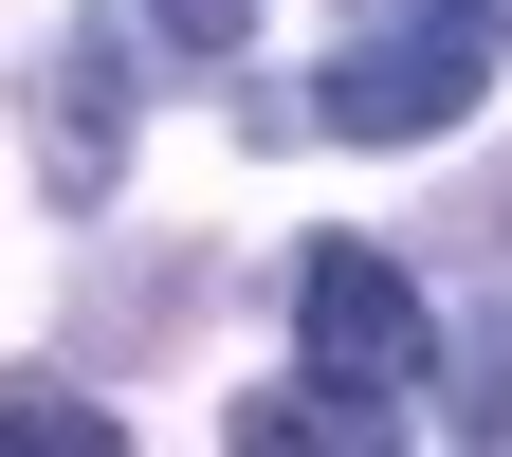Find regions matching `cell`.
<instances>
[{"label": "cell", "mask_w": 512, "mask_h": 457, "mask_svg": "<svg viewBox=\"0 0 512 457\" xmlns=\"http://www.w3.org/2000/svg\"><path fill=\"white\" fill-rule=\"evenodd\" d=\"M293 330H311V384H421L439 366V311H421V275L384 238H311L293 256Z\"/></svg>", "instance_id": "2"}, {"label": "cell", "mask_w": 512, "mask_h": 457, "mask_svg": "<svg viewBox=\"0 0 512 457\" xmlns=\"http://www.w3.org/2000/svg\"><path fill=\"white\" fill-rule=\"evenodd\" d=\"M512 55L494 0H403V19L330 37V74H311V128H348V147H421V128H458L476 74Z\"/></svg>", "instance_id": "1"}, {"label": "cell", "mask_w": 512, "mask_h": 457, "mask_svg": "<svg viewBox=\"0 0 512 457\" xmlns=\"http://www.w3.org/2000/svg\"><path fill=\"white\" fill-rule=\"evenodd\" d=\"M110 165H128V19H55V55H37V183L92 220Z\"/></svg>", "instance_id": "3"}, {"label": "cell", "mask_w": 512, "mask_h": 457, "mask_svg": "<svg viewBox=\"0 0 512 457\" xmlns=\"http://www.w3.org/2000/svg\"><path fill=\"white\" fill-rule=\"evenodd\" d=\"M293 439L384 457V384H330V403H311V384H256V403H238V457H293Z\"/></svg>", "instance_id": "4"}, {"label": "cell", "mask_w": 512, "mask_h": 457, "mask_svg": "<svg viewBox=\"0 0 512 457\" xmlns=\"http://www.w3.org/2000/svg\"><path fill=\"white\" fill-rule=\"evenodd\" d=\"M458 439H512V330H458Z\"/></svg>", "instance_id": "5"}, {"label": "cell", "mask_w": 512, "mask_h": 457, "mask_svg": "<svg viewBox=\"0 0 512 457\" xmlns=\"http://www.w3.org/2000/svg\"><path fill=\"white\" fill-rule=\"evenodd\" d=\"M494 19H512V0H494Z\"/></svg>", "instance_id": "7"}, {"label": "cell", "mask_w": 512, "mask_h": 457, "mask_svg": "<svg viewBox=\"0 0 512 457\" xmlns=\"http://www.w3.org/2000/svg\"><path fill=\"white\" fill-rule=\"evenodd\" d=\"M165 37H183V55H220V37H238V0H165Z\"/></svg>", "instance_id": "6"}]
</instances>
